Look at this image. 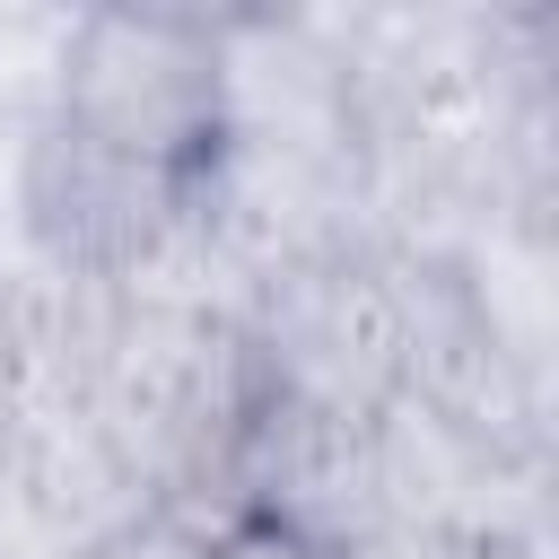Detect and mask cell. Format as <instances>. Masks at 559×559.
<instances>
[{
    "mask_svg": "<svg viewBox=\"0 0 559 559\" xmlns=\"http://www.w3.org/2000/svg\"><path fill=\"white\" fill-rule=\"evenodd\" d=\"M61 131L140 157L175 183L218 192L227 166V79H218V17L183 9H87L61 35L52 105Z\"/></svg>",
    "mask_w": 559,
    "mask_h": 559,
    "instance_id": "obj_1",
    "label": "cell"
},
{
    "mask_svg": "<svg viewBox=\"0 0 559 559\" xmlns=\"http://www.w3.org/2000/svg\"><path fill=\"white\" fill-rule=\"evenodd\" d=\"M17 227L61 288L122 297L192 227H210V192L175 183L140 157H114V148H96L44 114L26 140V166H17Z\"/></svg>",
    "mask_w": 559,
    "mask_h": 559,
    "instance_id": "obj_2",
    "label": "cell"
},
{
    "mask_svg": "<svg viewBox=\"0 0 559 559\" xmlns=\"http://www.w3.org/2000/svg\"><path fill=\"white\" fill-rule=\"evenodd\" d=\"M79 559H210V524L148 507V515H131V524H114L105 542H79Z\"/></svg>",
    "mask_w": 559,
    "mask_h": 559,
    "instance_id": "obj_3",
    "label": "cell"
},
{
    "mask_svg": "<svg viewBox=\"0 0 559 559\" xmlns=\"http://www.w3.org/2000/svg\"><path fill=\"white\" fill-rule=\"evenodd\" d=\"M210 559H349V550L306 542L288 524H262V515H227V524H210Z\"/></svg>",
    "mask_w": 559,
    "mask_h": 559,
    "instance_id": "obj_4",
    "label": "cell"
}]
</instances>
